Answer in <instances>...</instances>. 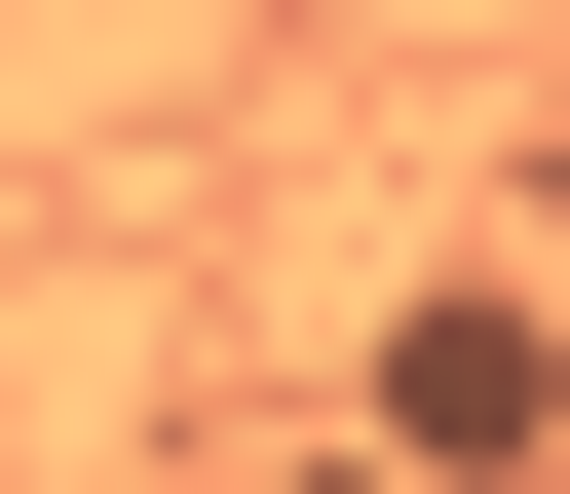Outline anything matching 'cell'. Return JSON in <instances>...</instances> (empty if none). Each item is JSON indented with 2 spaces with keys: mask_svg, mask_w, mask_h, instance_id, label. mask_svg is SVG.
I'll return each mask as SVG.
<instances>
[{
  "mask_svg": "<svg viewBox=\"0 0 570 494\" xmlns=\"http://www.w3.org/2000/svg\"><path fill=\"white\" fill-rule=\"evenodd\" d=\"M381 456H419V494H532V456H570V343H532V305H381Z\"/></svg>",
  "mask_w": 570,
  "mask_h": 494,
  "instance_id": "obj_1",
  "label": "cell"
},
{
  "mask_svg": "<svg viewBox=\"0 0 570 494\" xmlns=\"http://www.w3.org/2000/svg\"><path fill=\"white\" fill-rule=\"evenodd\" d=\"M305 494H419V456H305Z\"/></svg>",
  "mask_w": 570,
  "mask_h": 494,
  "instance_id": "obj_2",
  "label": "cell"
}]
</instances>
